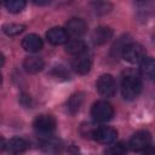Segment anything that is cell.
<instances>
[{
  "label": "cell",
  "mask_w": 155,
  "mask_h": 155,
  "mask_svg": "<svg viewBox=\"0 0 155 155\" xmlns=\"http://www.w3.org/2000/svg\"><path fill=\"white\" fill-rule=\"evenodd\" d=\"M41 147L42 150L46 153H59L62 150V143L53 138L52 136L50 137H44L41 140Z\"/></svg>",
  "instance_id": "cell-16"
},
{
  "label": "cell",
  "mask_w": 155,
  "mask_h": 155,
  "mask_svg": "<svg viewBox=\"0 0 155 155\" xmlns=\"http://www.w3.org/2000/svg\"><path fill=\"white\" fill-rule=\"evenodd\" d=\"M52 0H33V2L35 5H39V6H45L47 4H50Z\"/></svg>",
  "instance_id": "cell-23"
},
{
  "label": "cell",
  "mask_w": 155,
  "mask_h": 155,
  "mask_svg": "<svg viewBox=\"0 0 155 155\" xmlns=\"http://www.w3.org/2000/svg\"><path fill=\"white\" fill-rule=\"evenodd\" d=\"M25 29V25L18 23H7L2 27V31L8 36H16Z\"/></svg>",
  "instance_id": "cell-19"
},
{
  "label": "cell",
  "mask_w": 155,
  "mask_h": 155,
  "mask_svg": "<svg viewBox=\"0 0 155 155\" xmlns=\"http://www.w3.org/2000/svg\"><path fill=\"white\" fill-rule=\"evenodd\" d=\"M111 38H113V30H111V28L105 27V25L97 27L93 30L92 35H91V39H92L93 44L97 45V46L107 44Z\"/></svg>",
  "instance_id": "cell-10"
},
{
  "label": "cell",
  "mask_w": 155,
  "mask_h": 155,
  "mask_svg": "<svg viewBox=\"0 0 155 155\" xmlns=\"http://www.w3.org/2000/svg\"><path fill=\"white\" fill-rule=\"evenodd\" d=\"M87 30V24L81 18H71L65 24V31L68 36L73 39H80Z\"/></svg>",
  "instance_id": "cell-8"
},
{
  "label": "cell",
  "mask_w": 155,
  "mask_h": 155,
  "mask_svg": "<svg viewBox=\"0 0 155 155\" xmlns=\"http://www.w3.org/2000/svg\"><path fill=\"white\" fill-rule=\"evenodd\" d=\"M27 0H5V6L8 12L18 13L25 7Z\"/></svg>",
  "instance_id": "cell-18"
},
{
  "label": "cell",
  "mask_w": 155,
  "mask_h": 155,
  "mask_svg": "<svg viewBox=\"0 0 155 155\" xmlns=\"http://www.w3.org/2000/svg\"><path fill=\"white\" fill-rule=\"evenodd\" d=\"M130 148L137 153L153 151L151 148V136L148 131H138L130 139Z\"/></svg>",
  "instance_id": "cell-4"
},
{
  "label": "cell",
  "mask_w": 155,
  "mask_h": 155,
  "mask_svg": "<svg viewBox=\"0 0 155 155\" xmlns=\"http://www.w3.org/2000/svg\"><path fill=\"white\" fill-rule=\"evenodd\" d=\"M27 148H28V142L19 137L11 138L8 142H6V149L8 153H12V154L23 153L27 150Z\"/></svg>",
  "instance_id": "cell-14"
},
{
  "label": "cell",
  "mask_w": 155,
  "mask_h": 155,
  "mask_svg": "<svg viewBox=\"0 0 155 155\" xmlns=\"http://www.w3.org/2000/svg\"><path fill=\"white\" fill-rule=\"evenodd\" d=\"M142 90V82L136 75H126L121 81V93L122 97L127 101L137 98Z\"/></svg>",
  "instance_id": "cell-2"
},
{
  "label": "cell",
  "mask_w": 155,
  "mask_h": 155,
  "mask_svg": "<svg viewBox=\"0 0 155 155\" xmlns=\"http://www.w3.org/2000/svg\"><path fill=\"white\" fill-rule=\"evenodd\" d=\"M96 88H97V92L102 97L110 98L116 92V82H115V80H114V78L111 75L105 74V75H102L97 80Z\"/></svg>",
  "instance_id": "cell-6"
},
{
  "label": "cell",
  "mask_w": 155,
  "mask_h": 155,
  "mask_svg": "<svg viewBox=\"0 0 155 155\" xmlns=\"http://www.w3.org/2000/svg\"><path fill=\"white\" fill-rule=\"evenodd\" d=\"M127 151V148H126V145L124 144V143H115V144H113V145H110L107 150H105V153L107 154H116V155H119V154H125Z\"/></svg>",
  "instance_id": "cell-22"
},
{
  "label": "cell",
  "mask_w": 155,
  "mask_h": 155,
  "mask_svg": "<svg viewBox=\"0 0 155 155\" xmlns=\"http://www.w3.org/2000/svg\"><path fill=\"white\" fill-rule=\"evenodd\" d=\"M121 56L126 62L131 64H136V63H140L142 59L147 57V52L142 45L130 42V44H125L124 47L121 48Z\"/></svg>",
  "instance_id": "cell-3"
},
{
  "label": "cell",
  "mask_w": 155,
  "mask_h": 155,
  "mask_svg": "<svg viewBox=\"0 0 155 155\" xmlns=\"http://www.w3.org/2000/svg\"><path fill=\"white\" fill-rule=\"evenodd\" d=\"M138 1H140V0H138Z\"/></svg>",
  "instance_id": "cell-27"
},
{
  "label": "cell",
  "mask_w": 155,
  "mask_h": 155,
  "mask_svg": "<svg viewBox=\"0 0 155 155\" xmlns=\"http://www.w3.org/2000/svg\"><path fill=\"white\" fill-rule=\"evenodd\" d=\"M117 132L108 126H97L93 131L92 138L102 144H111L116 140Z\"/></svg>",
  "instance_id": "cell-7"
},
{
  "label": "cell",
  "mask_w": 155,
  "mask_h": 155,
  "mask_svg": "<svg viewBox=\"0 0 155 155\" xmlns=\"http://www.w3.org/2000/svg\"><path fill=\"white\" fill-rule=\"evenodd\" d=\"M42 45H44L42 39L36 34H29L24 36L22 40V47L27 52H31V53L40 51L42 48Z\"/></svg>",
  "instance_id": "cell-12"
},
{
  "label": "cell",
  "mask_w": 155,
  "mask_h": 155,
  "mask_svg": "<svg viewBox=\"0 0 155 155\" xmlns=\"http://www.w3.org/2000/svg\"><path fill=\"white\" fill-rule=\"evenodd\" d=\"M33 126L36 134L41 138L50 137L56 130V119L50 114H40L35 117Z\"/></svg>",
  "instance_id": "cell-1"
},
{
  "label": "cell",
  "mask_w": 155,
  "mask_h": 155,
  "mask_svg": "<svg viewBox=\"0 0 155 155\" xmlns=\"http://www.w3.org/2000/svg\"><path fill=\"white\" fill-rule=\"evenodd\" d=\"M65 51L73 56H78L81 53H85L87 51L86 44L80 40V39H73V40H68L65 42Z\"/></svg>",
  "instance_id": "cell-15"
},
{
  "label": "cell",
  "mask_w": 155,
  "mask_h": 155,
  "mask_svg": "<svg viewBox=\"0 0 155 155\" xmlns=\"http://www.w3.org/2000/svg\"><path fill=\"white\" fill-rule=\"evenodd\" d=\"M91 67H92V61H91V58L86 54V52L75 56V58H74L73 62H71V68H73V70H74L75 73H78V74H81V75L87 74V73L90 71Z\"/></svg>",
  "instance_id": "cell-9"
},
{
  "label": "cell",
  "mask_w": 155,
  "mask_h": 155,
  "mask_svg": "<svg viewBox=\"0 0 155 155\" xmlns=\"http://www.w3.org/2000/svg\"><path fill=\"white\" fill-rule=\"evenodd\" d=\"M5 149H6V140H5V138L2 136H0V153L2 150H5Z\"/></svg>",
  "instance_id": "cell-24"
},
{
  "label": "cell",
  "mask_w": 155,
  "mask_h": 155,
  "mask_svg": "<svg viewBox=\"0 0 155 155\" xmlns=\"http://www.w3.org/2000/svg\"><path fill=\"white\" fill-rule=\"evenodd\" d=\"M139 64H140L139 70H140L142 75L151 80L154 78V73H155V63H154V59L151 57H144Z\"/></svg>",
  "instance_id": "cell-17"
},
{
  "label": "cell",
  "mask_w": 155,
  "mask_h": 155,
  "mask_svg": "<svg viewBox=\"0 0 155 155\" xmlns=\"http://www.w3.org/2000/svg\"><path fill=\"white\" fill-rule=\"evenodd\" d=\"M114 115V109L107 101H98L91 108V116L96 122H107Z\"/></svg>",
  "instance_id": "cell-5"
},
{
  "label": "cell",
  "mask_w": 155,
  "mask_h": 155,
  "mask_svg": "<svg viewBox=\"0 0 155 155\" xmlns=\"http://www.w3.org/2000/svg\"><path fill=\"white\" fill-rule=\"evenodd\" d=\"M46 38L50 44L52 45H63L69 40V36L65 31V29L59 27H53L46 33Z\"/></svg>",
  "instance_id": "cell-11"
},
{
  "label": "cell",
  "mask_w": 155,
  "mask_h": 155,
  "mask_svg": "<svg viewBox=\"0 0 155 155\" xmlns=\"http://www.w3.org/2000/svg\"><path fill=\"white\" fill-rule=\"evenodd\" d=\"M4 63H5V57H4V56L0 53V68L4 65Z\"/></svg>",
  "instance_id": "cell-25"
},
{
  "label": "cell",
  "mask_w": 155,
  "mask_h": 155,
  "mask_svg": "<svg viewBox=\"0 0 155 155\" xmlns=\"http://www.w3.org/2000/svg\"><path fill=\"white\" fill-rule=\"evenodd\" d=\"M1 84H2V75L0 74V86H1Z\"/></svg>",
  "instance_id": "cell-26"
},
{
  "label": "cell",
  "mask_w": 155,
  "mask_h": 155,
  "mask_svg": "<svg viewBox=\"0 0 155 155\" xmlns=\"http://www.w3.org/2000/svg\"><path fill=\"white\" fill-rule=\"evenodd\" d=\"M82 103V94L81 93H76L74 96L70 97L69 102H68V109L71 114L76 113L79 109H80V105Z\"/></svg>",
  "instance_id": "cell-20"
},
{
  "label": "cell",
  "mask_w": 155,
  "mask_h": 155,
  "mask_svg": "<svg viewBox=\"0 0 155 155\" xmlns=\"http://www.w3.org/2000/svg\"><path fill=\"white\" fill-rule=\"evenodd\" d=\"M51 75L56 78L57 80H67L69 79V73L64 67H54L53 70L51 71Z\"/></svg>",
  "instance_id": "cell-21"
},
{
  "label": "cell",
  "mask_w": 155,
  "mask_h": 155,
  "mask_svg": "<svg viewBox=\"0 0 155 155\" xmlns=\"http://www.w3.org/2000/svg\"><path fill=\"white\" fill-rule=\"evenodd\" d=\"M44 65H45V63H44L42 58L36 57V56H29L23 62V68L29 74H36V73H39L40 70H42Z\"/></svg>",
  "instance_id": "cell-13"
}]
</instances>
